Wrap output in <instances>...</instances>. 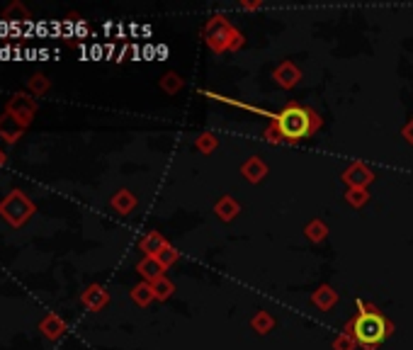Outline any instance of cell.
Here are the masks:
<instances>
[{
    "label": "cell",
    "mask_w": 413,
    "mask_h": 350,
    "mask_svg": "<svg viewBox=\"0 0 413 350\" xmlns=\"http://www.w3.org/2000/svg\"><path fill=\"white\" fill-rule=\"evenodd\" d=\"M355 304L357 314L345 324L343 331L355 336L357 346H362L365 350H377L394 333V324L374 304H367L362 299H357Z\"/></svg>",
    "instance_id": "cell-1"
},
{
    "label": "cell",
    "mask_w": 413,
    "mask_h": 350,
    "mask_svg": "<svg viewBox=\"0 0 413 350\" xmlns=\"http://www.w3.org/2000/svg\"><path fill=\"white\" fill-rule=\"evenodd\" d=\"M275 129H277L280 141H287V144H297V141L311 136L313 131L321 129L323 119L316 109L297 105V102H287L273 119Z\"/></svg>",
    "instance_id": "cell-2"
},
{
    "label": "cell",
    "mask_w": 413,
    "mask_h": 350,
    "mask_svg": "<svg viewBox=\"0 0 413 350\" xmlns=\"http://www.w3.org/2000/svg\"><path fill=\"white\" fill-rule=\"evenodd\" d=\"M202 40L214 54H227V52H239L244 49L246 37L241 35V30H236L231 25L227 15H214L207 20V25L202 27Z\"/></svg>",
    "instance_id": "cell-3"
},
{
    "label": "cell",
    "mask_w": 413,
    "mask_h": 350,
    "mask_svg": "<svg viewBox=\"0 0 413 350\" xmlns=\"http://www.w3.org/2000/svg\"><path fill=\"white\" fill-rule=\"evenodd\" d=\"M37 215L35 202L30 200L22 190H10L8 195L0 200V219L10 224L13 229H20Z\"/></svg>",
    "instance_id": "cell-4"
},
{
    "label": "cell",
    "mask_w": 413,
    "mask_h": 350,
    "mask_svg": "<svg viewBox=\"0 0 413 350\" xmlns=\"http://www.w3.org/2000/svg\"><path fill=\"white\" fill-rule=\"evenodd\" d=\"M5 112L18 117L25 127H30V124L35 122V114H37L35 95H30V92H15V95L5 102Z\"/></svg>",
    "instance_id": "cell-5"
},
{
    "label": "cell",
    "mask_w": 413,
    "mask_h": 350,
    "mask_svg": "<svg viewBox=\"0 0 413 350\" xmlns=\"http://www.w3.org/2000/svg\"><path fill=\"white\" fill-rule=\"evenodd\" d=\"M340 178H343V183L348 185V188H367L370 183H374V171L367 166V163L355 161L345 168Z\"/></svg>",
    "instance_id": "cell-6"
},
{
    "label": "cell",
    "mask_w": 413,
    "mask_h": 350,
    "mask_svg": "<svg viewBox=\"0 0 413 350\" xmlns=\"http://www.w3.org/2000/svg\"><path fill=\"white\" fill-rule=\"evenodd\" d=\"M273 78L282 90H292V88L301 83V71L299 66H294V61H282L273 71Z\"/></svg>",
    "instance_id": "cell-7"
},
{
    "label": "cell",
    "mask_w": 413,
    "mask_h": 350,
    "mask_svg": "<svg viewBox=\"0 0 413 350\" xmlns=\"http://www.w3.org/2000/svg\"><path fill=\"white\" fill-rule=\"evenodd\" d=\"M80 304L85 306L88 311H100L109 304V292L102 287V284H88L80 294Z\"/></svg>",
    "instance_id": "cell-8"
},
{
    "label": "cell",
    "mask_w": 413,
    "mask_h": 350,
    "mask_svg": "<svg viewBox=\"0 0 413 350\" xmlns=\"http://www.w3.org/2000/svg\"><path fill=\"white\" fill-rule=\"evenodd\" d=\"M25 129L27 127L18 117H13V114H8V112L0 114V139H3L8 146L18 144V141L22 139V134H25Z\"/></svg>",
    "instance_id": "cell-9"
},
{
    "label": "cell",
    "mask_w": 413,
    "mask_h": 350,
    "mask_svg": "<svg viewBox=\"0 0 413 350\" xmlns=\"http://www.w3.org/2000/svg\"><path fill=\"white\" fill-rule=\"evenodd\" d=\"M3 22H8L10 27H20V25H32V13L27 10L25 3L20 0H13L10 5H5L3 10Z\"/></svg>",
    "instance_id": "cell-10"
},
{
    "label": "cell",
    "mask_w": 413,
    "mask_h": 350,
    "mask_svg": "<svg viewBox=\"0 0 413 350\" xmlns=\"http://www.w3.org/2000/svg\"><path fill=\"white\" fill-rule=\"evenodd\" d=\"M136 272L144 277V282H151V284L165 277V267L161 265V260L153 258V255H144V258L136 262Z\"/></svg>",
    "instance_id": "cell-11"
},
{
    "label": "cell",
    "mask_w": 413,
    "mask_h": 350,
    "mask_svg": "<svg viewBox=\"0 0 413 350\" xmlns=\"http://www.w3.org/2000/svg\"><path fill=\"white\" fill-rule=\"evenodd\" d=\"M40 331H42V336L47 338V341H59V338L68 331V326H66V321L59 314H47L40 321Z\"/></svg>",
    "instance_id": "cell-12"
},
{
    "label": "cell",
    "mask_w": 413,
    "mask_h": 350,
    "mask_svg": "<svg viewBox=\"0 0 413 350\" xmlns=\"http://www.w3.org/2000/svg\"><path fill=\"white\" fill-rule=\"evenodd\" d=\"M241 175H244L248 183H261V180L268 175V163L263 161L261 156L246 158L244 166H241Z\"/></svg>",
    "instance_id": "cell-13"
},
{
    "label": "cell",
    "mask_w": 413,
    "mask_h": 350,
    "mask_svg": "<svg viewBox=\"0 0 413 350\" xmlns=\"http://www.w3.org/2000/svg\"><path fill=\"white\" fill-rule=\"evenodd\" d=\"M311 304L321 311H330L335 304H338V292H335L330 284H318L311 294Z\"/></svg>",
    "instance_id": "cell-14"
},
{
    "label": "cell",
    "mask_w": 413,
    "mask_h": 350,
    "mask_svg": "<svg viewBox=\"0 0 413 350\" xmlns=\"http://www.w3.org/2000/svg\"><path fill=\"white\" fill-rule=\"evenodd\" d=\"M109 207H112V210L117 212V215H122V217L131 215V212L136 210V195L131 193V190H126V188L117 190V193L112 195V200H109Z\"/></svg>",
    "instance_id": "cell-15"
},
{
    "label": "cell",
    "mask_w": 413,
    "mask_h": 350,
    "mask_svg": "<svg viewBox=\"0 0 413 350\" xmlns=\"http://www.w3.org/2000/svg\"><path fill=\"white\" fill-rule=\"evenodd\" d=\"M170 246V241L163 236V234H158V231H148L141 236L139 241V248H141V253H146V255H153L156 258L158 253H161L163 248H168Z\"/></svg>",
    "instance_id": "cell-16"
},
{
    "label": "cell",
    "mask_w": 413,
    "mask_h": 350,
    "mask_svg": "<svg viewBox=\"0 0 413 350\" xmlns=\"http://www.w3.org/2000/svg\"><path fill=\"white\" fill-rule=\"evenodd\" d=\"M214 215L222 219V222H231V219H236L241 215V205L231 195H222L214 202Z\"/></svg>",
    "instance_id": "cell-17"
},
{
    "label": "cell",
    "mask_w": 413,
    "mask_h": 350,
    "mask_svg": "<svg viewBox=\"0 0 413 350\" xmlns=\"http://www.w3.org/2000/svg\"><path fill=\"white\" fill-rule=\"evenodd\" d=\"M25 90L35 97H42L52 90V78H47L44 73H32L30 78L25 80Z\"/></svg>",
    "instance_id": "cell-18"
},
{
    "label": "cell",
    "mask_w": 413,
    "mask_h": 350,
    "mask_svg": "<svg viewBox=\"0 0 413 350\" xmlns=\"http://www.w3.org/2000/svg\"><path fill=\"white\" fill-rule=\"evenodd\" d=\"M131 299H134V304H139V306H148L153 302V287H151V282H139V284H134L131 287Z\"/></svg>",
    "instance_id": "cell-19"
},
{
    "label": "cell",
    "mask_w": 413,
    "mask_h": 350,
    "mask_svg": "<svg viewBox=\"0 0 413 350\" xmlns=\"http://www.w3.org/2000/svg\"><path fill=\"white\" fill-rule=\"evenodd\" d=\"M251 326L256 328L261 336H268V333L275 328V319H273V314H270V311H258V314L251 319Z\"/></svg>",
    "instance_id": "cell-20"
},
{
    "label": "cell",
    "mask_w": 413,
    "mask_h": 350,
    "mask_svg": "<svg viewBox=\"0 0 413 350\" xmlns=\"http://www.w3.org/2000/svg\"><path fill=\"white\" fill-rule=\"evenodd\" d=\"M304 234H306V239L313 241V243H321V241H326V236H328V227L321 222V219H313V222L306 224Z\"/></svg>",
    "instance_id": "cell-21"
},
{
    "label": "cell",
    "mask_w": 413,
    "mask_h": 350,
    "mask_svg": "<svg viewBox=\"0 0 413 350\" xmlns=\"http://www.w3.org/2000/svg\"><path fill=\"white\" fill-rule=\"evenodd\" d=\"M345 202H348L350 207H355V210H360V207H365L367 202H370V190L367 188H348Z\"/></svg>",
    "instance_id": "cell-22"
},
{
    "label": "cell",
    "mask_w": 413,
    "mask_h": 350,
    "mask_svg": "<svg viewBox=\"0 0 413 350\" xmlns=\"http://www.w3.org/2000/svg\"><path fill=\"white\" fill-rule=\"evenodd\" d=\"M151 287H153V297H156L158 302H165V299H170V297H173V292H175V284L170 282L168 277H161V280L153 282Z\"/></svg>",
    "instance_id": "cell-23"
},
{
    "label": "cell",
    "mask_w": 413,
    "mask_h": 350,
    "mask_svg": "<svg viewBox=\"0 0 413 350\" xmlns=\"http://www.w3.org/2000/svg\"><path fill=\"white\" fill-rule=\"evenodd\" d=\"M333 350H355V346H357V341H355V336L352 333H348V331H340L338 336L333 338Z\"/></svg>",
    "instance_id": "cell-24"
},
{
    "label": "cell",
    "mask_w": 413,
    "mask_h": 350,
    "mask_svg": "<svg viewBox=\"0 0 413 350\" xmlns=\"http://www.w3.org/2000/svg\"><path fill=\"white\" fill-rule=\"evenodd\" d=\"M217 146H219L217 136L209 134V131H205L202 136H197V141H195V149L202 151V153H212L214 149H217Z\"/></svg>",
    "instance_id": "cell-25"
},
{
    "label": "cell",
    "mask_w": 413,
    "mask_h": 350,
    "mask_svg": "<svg viewBox=\"0 0 413 350\" xmlns=\"http://www.w3.org/2000/svg\"><path fill=\"white\" fill-rule=\"evenodd\" d=\"M156 258H158V260H161V265L165 267V270H168V267H170V265H175V262H178V260H180V253H178V248H175V246H173V243H170V246H168V248H163V251H161V253H158V255H156Z\"/></svg>",
    "instance_id": "cell-26"
},
{
    "label": "cell",
    "mask_w": 413,
    "mask_h": 350,
    "mask_svg": "<svg viewBox=\"0 0 413 350\" xmlns=\"http://www.w3.org/2000/svg\"><path fill=\"white\" fill-rule=\"evenodd\" d=\"M161 88L165 92H170V95H175V92L183 88V80H180V76L178 73H165L163 78H161Z\"/></svg>",
    "instance_id": "cell-27"
},
{
    "label": "cell",
    "mask_w": 413,
    "mask_h": 350,
    "mask_svg": "<svg viewBox=\"0 0 413 350\" xmlns=\"http://www.w3.org/2000/svg\"><path fill=\"white\" fill-rule=\"evenodd\" d=\"M401 136L406 139V144H411V146H413V119H411V122H406V124H404V129H401Z\"/></svg>",
    "instance_id": "cell-28"
},
{
    "label": "cell",
    "mask_w": 413,
    "mask_h": 350,
    "mask_svg": "<svg viewBox=\"0 0 413 350\" xmlns=\"http://www.w3.org/2000/svg\"><path fill=\"white\" fill-rule=\"evenodd\" d=\"M261 5L263 3H258V0H256V3H241V10H258Z\"/></svg>",
    "instance_id": "cell-29"
},
{
    "label": "cell",
    "mask_w": 413,
    "mask_h": 350,
    "mask_svg": "<svg viewBox=\"0 0 413 350\" xmlns=\"http://www.w3.org/2000/svg\"><path fill=\"white\" fill-rule=\"evenodd\" d=\"M5 161H8V156H5V151H3V149H0V168H3V166H5Z\"/></svg>",
    "instance_id": "cell-30"
}]
</instances>
